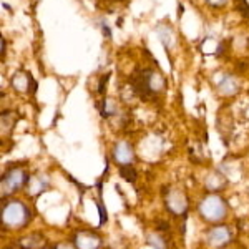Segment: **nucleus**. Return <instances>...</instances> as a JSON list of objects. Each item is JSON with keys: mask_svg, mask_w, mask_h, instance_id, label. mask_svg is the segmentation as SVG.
<instances>
[{"mask_svg": "<svg viewBox=\"0 0 249 249\" xmlns=\"http://www.w3.org/2000/svg\"><path fill=\"white\" fill-rule=\"evenodd\" d=\"M55 249H57V248H55Z\"/></svg>", "mask_w": 249, "mask_h": 249, "instance_id": "a211bd4d", "label": "nucleus"}, {"mask_svg": "<svg viewBox=\"0 0 249 249\" xmlns=\"http://www.w3.org/2000/svg\"><path fill=\"white\" fill-rule=\"evenodd\" d=\"M27 181H29V176H27L25 171L20 170V168H10L2 178V193L10 195V193L20 190Z\"/></svg>", "mask_w": 249, "mask_h": 249, "instance_id": "7ed1b4c3", "label": "nucleus"}, {"mask_svg": "<svg viewBox=\"0 0 249 249\" xmlns=\"http://www.w3.org/2000/svg\"><path fill=\"white\" fill-rule=\"evenodd\" d=\"M151 78H153V71L151 70H143L131 77V85H133L135 91L142 96L144 102H148V100L151 98V95H153Z\"/></svg>", "mask_w": 249, "mask_h": 249, "instance_id": "20e7f679", "label": "nucleus"}, {"mask_svg": "<svg viewBox=\"0 0 249 249\" xmlns=\"http://www.w3.org/2000/svg\"><path fill=\"white\" fill-rule=\"evenodd\" d=\"M73 243L77 249H98L102 239L91 231H78L73 238Z\"/></svg>", "mask_w": 249, "mask_h": 249, "instance_id": "423d86ee", "label": "nucleus"}, {"mask_svg": "<svg viewBox=\"0 0 249 249\" xmlns=\"http://www.w3.org/2000/svg\"><path fill=\"white\" fill-rule=\"evenodd\" d=\"M102 29H103V32H105L107 37H110L111 32H110V29H108V27H107V23H105V22H102Z\"/></svg>", "mask_w": 249, "mask_h": 249, "instance_id": "4468645a", "label": "nucleus"}, {"mask_svg": "<svg viewBox=\"0 0 249 249\" xmlns=\"http://www.w3.org/2000/svg\"><path fill=\"white\" fill-rule=\"evenodd\" d=\"M113 160L116 163L123 164V166H126V164H130L133 161V150H131L130 143H126V142L116 143L113 148Z\"/></svg>", "mask_w": 249, "mask_h": 249, "instance_id": "6e6552de", "label": "nucleus"}, {"mask_svg": "<svg viewBox=\"0 0 249 249\" xmlns=\"http://www.w3.org/2000/svg\"><path fill=\"white\" fill-rule=\"evenodd\" d=\"M241 10H243V15H244V17H249V3H248V2H243V3H241Z\"/></svg>", "mask_w": 249, "mask_h": 249, "instance_id": "ddd939ff", "label": "nucleus"}, {"mask_svg": "<svg viewBox=\"0 0 249 249\" xmlns=\"http://www.w3.org/2000/svg\"><path fill=\"white\" fill-rule=\"evenodd\" d=\"M210 5H226V2H208Z\"/></svg>", "mask_w": 249, "mask_h": 249, "instance_id": "2eb2a0df", "label": "nucleus"}, {"mask_svg": "<svg viewBox=\"0 0 249 249\" xmlns=\"http://www.w3.org/2000/svg\"><path fill=\"white\" fill-rule=\"evenodd\" d=\"M232 234L230 231V228L226 226H218L214 230L210 231V234L206 236V241L211 248H223L224 244H228L231 241Z\"/></svg>", "mask_w": 249, "mask_h": 249, "instance_id": "0eeeda50", "label": "nucleus"}, {"mask_svg": "<svg viewBox=\"0 0 249 249\" xmlns=\"http://www.w3.org/2000/svg\"><path fill=\"white\" fill-rule=\"evenodd\" d=\"M57 249H73V248H70V246H67V244H62V246H58Z\"/></svg>", "mask_w": 249, "mask_h": 249, "instance_id": "f3484780", "label": "nucleus"}, {"mask_svg": "<svg viewBox=\"0 0 249 249\" xmlns=\"http://www.w3.org/2000/svg\"><path fill=\"white\" fill-rule=\"evenodd\" d=\"M120 176H122L123 179H126L128 183H135L136 171H135L133 166H130V164H126V166H120Z\"/></svg>", "mask_w": 249, "mask_h": 249, "instance_id": "9d476101", "label": "nucleus"}, {"mask_svg": "<svg viewBox=\"0 0 249 249\" xmlns=\"http://www.w3.org/2000/svg\"><path fill=\"white\" fill-rule=\"evenodd\" d=\"M96 206H98V213H100V226H103V224L107 223V219H108V214H107L105 204H103L102 198L96 199Z\"/></svg>", "mask_w": 249, "mask_h": 249, "instance_id": "9b49d317", "label": "nucleus"}, {"mask_svg": "<svg viewBox=\"0 0 249 249\" xmlns=\"http://www.w3.org/2000/svg\"><path fill=\"white\" fill-rule=\"evenodd\" d=\"M148 243H150L155 249H164V241H163V238H160L158 234L148 236Z\"/></svg>", "mask_w": 249, "mask_h": 249, "instance_id": "f8f14e48", "label": "nucleus"}, {"mask_svg": "<svg viewBox=\"0 0 249 249\" xmlns=\"http://www.w3.org/2000/svg\"><path fill=\"white\" fill-rule=\"evenodd\" d=\"M164 203H166V208L173 214H184V213H186V208H188L186 196H184L181 191L173 190L170 193H166Z\"/></svg>", "mask_w": 249, "mask_h": 249, "instance_id": "39448f33", "label": "nucleus"}, {"mask_svg": "<svg viewBox=\"0 0 249 249\" xmlns=\"http://www.w3.org/2000/svg\"><path fill=\"white\" fill-rule=\"evenodd\" d=\"M5 53V38H2V55Z\"/></svg>", "mask_w": 249, "mask_h": 249, "instance_id": "dca6fc26", "label": "nucleus"}, {"mask_svg": "<svg viewBox=\"0 0 249 249\" xmlns=\"http://www.w3.org/2000/svg\"><path fill=\"white\" fill-rule=\"evenodd\" d=\"M203 218L206 221H219L226 216V203L216 195H210L199 204Z\"/></svg>", "mask_w": 249, "mask_h": 249, "instance_id": "f03ea898", "label": "nucleus"}, {"mask_svg": "<svg viewBox=\"0 0 249 249\" xmlns=\"http://www.w3.org/2000/svg\"><path fill=\"white\" fill-rule=\"evenodd\" d=\"M2 219L9 226H25L30 221V211L20 201H12L2 210Z\"/></svg>", "mask_w": 249, "mask_h": 249, "instance_id": "f257e3e1", "label": "nucleus"}, {"mask_svg": "<svg viewBox=\"0 0 249 249\" xmlns=\"http://www.w3.org/2000/svg\"><path fill=\"white\" fill-rule=\"evenodd\" d=\"M218 88L221 93H226V95H231V93H236L238 91V83L236 80L231 77V75H226V77L221 78V82L218 83Z\"/></svg>", "mask_w": 249, "mask_h": 249, "instance_id": "1a4fd4ad", "label": "nucleus"}]
</instances>
